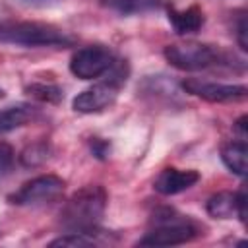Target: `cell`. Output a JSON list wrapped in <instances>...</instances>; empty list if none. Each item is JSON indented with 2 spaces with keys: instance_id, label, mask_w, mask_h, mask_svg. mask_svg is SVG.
<instances>
[{
  "instance_id": "cell-1",
  "label": "cell",
  "mask_w": 248,
  "mask_h": 248,
  "mask_svg": "<svg viewBox=\"0 0 248 248\" xmlns=\"http://www.w3.org/2000/svg\"><path fill=\"white\" fill-rule=\"evenodd\" d=\"M163 54L170 66L184 72L242 68V60H238L234 52H229L217 45H207V43H196V41L172 43L165 46Z\"/></svg>"
},
{
  "instance_id": "cell-2",
  "label": "cell",
  "mask_w": 248,
  "mask_h": 248,
  "mask_svg": "<svg viewBox=\"0 0 248 248\" xmlns=\"http://www.w3.org/2000/svg\"><path fill=\"white\" fill-rule=\"evenodd\" d=\"M108 194L101 184H87L72 194L60 211V225L68 231H95L105 215Z\"/></svg>"
},
{
  "instance_id": "cell-3",
  "label": "cell",
  "mask_w": 248,
  "mask_h": 248,
  "mask_svg": "<svg viewBox=\"0 0 248 248\" xmlns=\"http://www.w3.org/2000/svg\"><path fill=\"white\" fill-rule=\"evenodd\" d=\"M203 227L188 215H180L174 209L163 207L153 213L151 229L138 240L140 246H176L198 238Z\"/></svg>"
},
{
  "instance_id": "cell-4",
  "label": "cell",
  "mask_w": 248,
  "mask_h": 248,
  "mask_svg": "<svg viewBox=\"0 0 248 248\" xmlns=\"http://www.w3.org/2000/svg\"><path fill=\"white\" fill-rule=\"evenodd\" d=\"M0 43L16 46H70L74 37L64 29L45 21H2Z\"/></svg>"
},
{
  "instance_id": "cell-5",
  "label": "cell",
  "mask_w": 248,
  "mask_h": 248,
  "mask_svg": "<svg viewBox=\"0 0 248 248\" xmlns=\"http://www.w3.org/2000/svg\"><path fill=\"white\" fill-rule=\"evenodd\" d=\"M107 74H108V78L105 81H101L74 97L72 108L76 112L95 114V112H103L114 105L118 91L124 87V83L130 76V66L126 60H116Z\"/></svg>"
},
{
  "instance_id": "cell-6",
  "label": "cell",
  "mask_w": 248,
  "mask_h": 248,
  "mask_svg": "<svg viewBox=\"0 0 248 248\" xmlns=\"http://www.w3.org/2000/svg\"><path fill=\"white\" fill-rule=\"evenodd\" d=\"M66 182L58 174H39L25 184H21L14 194L8 196V202L14 205H25V207H35V205H46L56 202L64 194Z\"/></svg>"
},
{
  "instance_id": "cell-7",
  "label": "cell",
  "mask_w": 248,
  "mask_h": 248,
  "mask_svg": "<svg viewBox=\"0 0 248 248\" xmlns=\"http://www.w3.org/2000/svg\"><path fill=\"white\" fill-rule=\"evenodd\" d=\"M114 62L116 54L107 45H87L72 54L70 72L79 79H95L105 76Z\"/></svg>"
},
{
  "instance_id": "cell-8",
  "label": "cell",
  "mask_w": 248,
  "mask_h": 248,
  "mask_svg": "<svg viewBox=\"0 0 248 248\" xmlns=\"http://www.w3.org/2000/svg\"><path fill=\"white\" fill-rule=\"evenodd\" d=\"M180 87L188 95L207 103H242L246 101V95H248V89L242 83H217V81H205L198 78L184 79Z\"/></svg>"
},
{
  "instance_id": "cell-9",
  "label": "cell",
  "mask_w": 248,
  "mask_h": 248,
  "mask_svg": "<svg viewBox=\"0 0 248 248\" xmlns=\"http://www.w3.org/2000/svg\"><path fill=\"white\" fill-rule=\"evenodd\" d=\"M198 180H200L198 170L167 167L157 174V178L153 182V188L163 196H174V194H180V192L192 188Z\"/></svg>"
},
{
  "instance_id": "cell-10",
  "label": "cell",
  "mask_w": 248,
  "mask_h": 248,
  "mask_svg": "<svg viewBox=\"0 0 248 248\" xmlns=\"http://www.w3.org/2000/svg\"><path fill=\"white\" fill-rule=\"evenodd\" d=\"M167 17L172 25V29L178 35H188V33H196L203 27L205 23V16L202 12L200 6H188L184 10H178L176 6L169 4L167 6Z\"/></svg>"
},
{
  "instance_id": "cell-11",
  "label": "cell",
  "mask_w": 248,
  "mask_h": 248,
  "mask_svg": "<svg viewBox=\"0 0 248 248\" xmlns=\"http://www.w3.org/2000/svg\"><path fill=\"white\" fill-rule=\"evenodd\" d=\"M246 155H248V149H246L244 140L227 141L221 145V159H223L225 167L236 176L246 174Z\"/></svg>"
},
{
  "instance_id": "cell-12",
  "label": "cell",
  "mask_w": 248,
  "mask_h": 248,
  "mask_svg": "<svg viewBox=\"0 0 248 248\" xmlns=\"http://www.w3.org/2000/svg\"><path fill=\"white\" fill-rule=\"evenodd\" d=\"M101 4L120 16H140L157 10L161 0H101Z\"/></svg>"
},
{
  "instance_id": "cell-13",
  "label": "cell",
  "mask_w": 248,
  "mask_h": 248,
  "mask_svg": "<svg viewBox=\"0 0 248 248\" xmlns=\"http://www.w3.org/2000/svg\"><path fill=\"white\" fill-rule=\"evenodd\" d=\"M31 116H33V108L29 105H16V107L2 108L0 110V136L25 126L31 120Z\"/></svg>"
},
{
  "instance_id": "cell-14",
  "label": "cell",
  "mask_w": 248,
  "mask_h": 248,
  "mask_svg": "<svg viewBox=\"0 0 248 248\" xmlns=\"http://www.w3.org/2000/svg\"><path fill=\"white\" fill-rule=\"evenodd\" d=\"M205 211L215 219H231L232 215H236L234 194L227 192V190H221V192L209 196V200L205 203Z\"/></svg>"
},
{
  "instance_id": "cell-15",
  "label": "cell",
  "mask_w": 248,
  "mask_h": 248,
  "mask_svg": "<svg viewBox=\"0 0 248 248\" xmlns=\"http://www.w3.org/2000/svg\"><path fill=\"white\" fill-rule=\"evenodd\" d=\"M25 93L31 95L37 101L50 103V105H58L64 99L62 87H58L54 83H31V85L25 87Z\"/></svg>"
},
{
  "instance_id": "cell-16",
  "label": "cell",
  "mask_w": 248,
  "mask_h": 248,
  "mask_svg": "<svg viewBox=\"0 0 248 248\" xmlns=\"http://www.w3.org/2000/svg\"><path fill=\"white\" fill-rule=\"evenodd\" d=\"M48 153H50V147L46 141H35V143H29L21 151L19 161L23 167H39L41 163L48 159Z\"/></svg>"
},
{
  "instance_id": "cell-17",
  "label": "cell",
  "mask_w": 248,
  "mask_h": 248,
  "mask_svg": "<svg viewBox=\"0 0 248 248\" xmlns=\"http://www.w3.org/2000/svg\"><path fill=\"white\" fill-rule=\"evenodd\" d=\"M16 161V151L8 141H0V176L8 174L14 167Z\"/></svg>"
},
{
  "instance_id": "cell-18",
  "label": "cell",
  "mask_w": 248,
  "mask_h": 248,
  "mask_svg": "<svg viewBox=\"0 0 248 248\" xmlns=\"http://www.w3.org/2000/svg\"><path fill=\"white\" fill-rule=\"evenodd\" d=\"M234 202H236V215H238L240 223H246V203H248L246 188H240V190L234 194Z\"/></svg>"
},
{
  "instance_id": "cell-19",
  "label": "cell",
  "mask_w": 248,
  "mask_h": 248,
  "mask_svg": "<svg viewBox=\"0 0 248 248\" xmlns=\"http://www.w3.org/2000/svg\"><path fill=\"white\" fill-rule=\"evenodd\" d=\"M246 33H248L246 16H240V17H238V23H236V41H238V46H240L242 50H248V39H246Z\"/></svg>"
},
{
  "instance_id": "cell-20",
  "label": "cell",
  "mask_w": 248,
  "mask_h": 248,
  "mask_svg": "<svg viewBox=\"0 0 248 248\" xmlns=\"http://www.w3.org/2000/svg\"><path fill=\"white\" fill-rule=\"evenodd\" d=\"M108 149H110V143L107 140H101V138H93L91 140V151H93L95 157L105 159L108 155Z\"/></svg>"
},
{
  "instance_id": "cell-21",
  "label": "cell",
  "mask_w": 248,
  "mask_h": 248,
  "mask_svg": "<svg viewBox=\"0 0 248 248\" xmlns=\"http://www.w3.org/2000/svg\"><path fill=\"white\" fill-rule=\"evenodd\" d=\"M234 130L240 134V138H246V136H248V130H246V114H242V116L234 122Z\"/></svg>"
},
{
  "instance_id": "cell-22",
  "label": "cell",
  "mask_w": 248,
  "mask_h": 248,
  "mask_svg": "<svg viewBox=\"0 0 248 248\" xmlns=\"http://www.w3.org/2000/svg\"><path fill=\"white\" fill-rule=\"evenodd\" d=\"M4 95H6V93H4V89H0V99H2Z\"/></svg>"
}]
</instances>
